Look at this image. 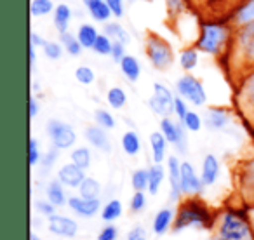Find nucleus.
<instances>
[{"label":"nucleus","mask_w":254,"mask_h":240,"mask_svg":"<svg viewBox=\"0 0 254 240\" xmlns=\"http://www.w3.org/2000/svg\"><path fill=\"white\" fill-rule=\"evenodd\" d=\"M235 39V26L228 19H202L200 32L193 46L200 54L212 58L228 56Z\"/></svg>","instance_id":"1"},{"label":"nucleus","mask_w":254,"mask_h":240,"mask_svg":"<svg viewBox=\"0 0 254 240\" xmlns=\"http://www.w3.org/2000/svg\"><path fill=\"white\" fill-rule=\"evenodd\" d=\"M214 223V216H212L211 209L198 200L197 197H188L183 200L178 207L176 218H174L173 232L180 233L188 226H197V228H211Z\"/></svg>","instance_id":"2"},{"label":"nucleus","mask_w":254,"mask_h":240,"mask_svg":"<svg viewBox=\"0 0 254 240\" xmlns=\"http://www.w3.org/2000/svg\"><path fill=\"white\" fill-rule=\"evenodd\" d=\"M228 56L239 68V75L254 66V21L235 28V39Z\"/></svg>","instance_id":"3"},{"label":"nucleus","mask_w":254,"mask_h":240,"mask_svg":"<svg viewBox=\"0 0 254 240\" xmlns=\"http://www.w3.org/2000/svg\"><path fill=\"white\" fill-rule=\"evenodd\" d=\"M212 240H253L251 223L242 212L226 211L218 218Z\"/></svg>","instance_id":"4"},{"label":"nucleus","mask_w":254,"mask_h":240,"mask_svg":"<svg viewBox=\"0 0 254 240\" xmlns=\"http://www.w3.org/2000/svg\"><path fill=\"white\" fill-rule=\"evenodd\" d=\"M145 56L148 63L159 71L171 68L174 60H176L174 49L169 44V40L153 32H148L145 37Z\"/></svg>","instance_id":"5"},{"label":"nucleus","mask_w":254,"mask_h":240,"mask_svg":"<svg viewBox=\"0 0 254 240\" xmlns=\"http://www.w3.org/2000/svg\"><path fill=\"white\" fill-rule=\"evenodd\" d=\"M237 105L254 127V66L237 77Z\"/></svg>","instance_id":"6"},{"label":"nucleus","mask_w":254,"mask_h":240,"mask_svg":"<svg viewBox=\"0 0 254 240\" xmlns=\"http://www.w3.org/2000/svg\"><path fill=\"white\" fill-rule=\"evenodd\" d=\"M176 92L193 106H204L207 103V92L204 84L188 71L176 80Z\"/></svg>","instance_id":"7"},{"label":"nucleus","mask_w":254,"mask_h":240,"mask_svg":"<svg viewBox=\"0 0 254 240\" xmlns=\"http://www.w3.org/2000/svg\"><path fill=\"white\" fill-rule=\"evenodd\" d=\"M240 2L242 0H188V4H193L205 19H228Z\"/></svg>","instance_id":"8"},{"label":"nucleus","mask_w":254,"mask_h":240,"mask_svg":"<svg viewBox=\"0 0 254 240\" xmlns=\"http://www.w3.org/2000/svg\"><path fill=\"white\" fill-rule=\"evenodd\" d=\"M46 132L49 136L53 146H56L58 150H70L77 143V132H75V129L60 119L47 120Z\"/></svg>","instance_id":"9"},{"label":"nucleus","mask_w":254,"mask_h":240,"mask_svg":"<svg viewBox=\"0 0 254 240\" xmlns=\"http://www.w3.org/2000/svg\"><path fill=\"white\" fill-rule=\"evenodd\" d=\"M160 132L166 136L169 145L176 148L178 153L185 155L188 152V139H187V127L181 120H173L171 117L160 119Z\"/></svg>","instance_id":"10"},{"label":"nucleus","mask_w":254,"mask_h":240,"mask_svg":"<svg viewBox=\"0 0 254 240\" xmlns=\"http://www.w3.org/2000/svg\"><path fill=\"white\" fill-rule=\"evenodd\" d=\"M237 186L242 200L254 207V157L242 160L237 167Z\"/></svg>","instance_id":"11"},{"label":"nucleus","mask_w":254,"mask_h":240,"mask_svg":"<svg viewBox=\"0 0 254 240\" xmlns=\"http://www.w3.org/2000/svg\"><path fill=\"white\" fill-rule=\"evenodd\" d=\"M174 98L169 87L162 82L153 84V94L148 99V106L155 115L159 117H171L174 113Z\"/></svg>","instance_id":"12"},{"label":"nucleus","mask_w":254,"mask_h":240,"mask_svg":"<svg viewBox=\"0 0 254 240\" xmlns=\"http://www.w3.org/2000/svg\"><path fill=\"white\" fill-rule=\"evenodd\" d=\"M204 183H202L200 174H197L195 167L188 160L181 162V190L185 197H198L204 191Z\"/></svg>","instance_id":"13"},{"label":"nucleus","mask_w":254,"mask_h":240,"mask_svg":"<svg viewBox=\"0 0 254 240\" xmlns=\"http://www.w3.org/2000/svg\"><path fill=\"white\" fill-rule=\"evenodd\" d=\"M167 180H169V198L171 202H180L183 197L181 190V160L171 155L167 159Z\"/></svg>","instance_id":"14"},{"label":"nucleus","mask_w":254,"mask_h":240,"mask_svg":"<svg viewBox=\"0 0 254 240\" xmlns=\"http://www.w3.org/2000/svg\"><path fill=\"white\" fill-rule=\"evenodd\" d=\"M68 207L75 212V214L82 216V218H92L101 211V200L99 198H84L80 195L75 197H68Z\"/></svg>","instance_id":"15"},{"label":"nucleus","mask_w":254,"mask_h":240,"mask_svg":"<svg viewBox=\"0 0 254 240\" xmlns=\"http://www.w3.org/2000/svg\"><path fill=\"white\" fill-rule=\"evenodd\" d=\"M232 112L228 108H221V106H212L205 112L204 124L211 131H225L230 124H232Z\"/></svg>","instance_id":"16"},{"label":"nucleus","mask_w":254,"mask_h":240,"mask_svg":"<svg viewBox=\"0 0 254 240\" xmlns=\"http://www.w3.org/2000/svg\"><path fill=\"white\" fill-rule=\"evenodd\" d=\"M47 219H49L51 233H56V235L64 237V239H73L78 233V225L75 219L66 218V216H60V214H53Z\"/></svg>","instance_id":"17"},{"label":"nucleus","mask_w":254,"mask_h":240,"mask_svg":"<svg viewBox=\"0 0 254 240\" xmlns=\"http://www.w3.org/2000/svg\"><path fill=\"white\" fill-rule=\"evenodd\" d=\"M56 178L66 188H75V190H77V188L82 184V181H84L87 176H85V169L75 166L73 162H68V164H64V166H61L60 169H58V176Z\"/></svg>","instance_id":"18"},{"label":"nucleus","mask_w":254,"mask_h":240,"mask_svg":"<svg viewBox=\"0 0 254 240\" xmlns=\"http://www.w3.org/2000/svg\"><path fill=\"white\" fill-rule=\"evenodd\" d=\"M85 139L89 141V145L94 146L96 150H101V152H110L112 150V143H110L108 132H106L105 127L101 125H89L85 129Z\"/></svg>","instance_id":"19"},{"label":"nucleus","mask_w":254,"mask_h":240,"mask_svg":"<svg viewBox=\"0 0 254 240\" xmlns=\"http://www.w3.org/2000/svg\"><path fill=\"white\" fill-rule=\"evenodd\" d=\"M228 21L232 23L235 28L254 21V0H242V2L233 9L232 14L228 16Z\"/></svg>","instance_id":"20"},{"label":"nucleus","mask_w":254,"mask_h":240,"mask_svg":"<svg viewBox=\"0 0 254 240\" xmlns=\"http://www.w3.org/2000/svg\"><path fill=\"white\" fill-rule=\"evenodd\" d=\"M219 160L214 153H207L202 160V169H200V178H202V183L204 186H212V184L218 181L219 178Z\"/></svg>","instance_id":"21"},{"label":"nucleus","mask_w":254,"mask_h":240,"mask_svg":"<svg viewBox=\"0 0 254 240\" xmlns=\"http://www.w3.org/2000/svg\"><path fill=\"white\" fill-rule=\"evenodd\" d=\"M82 4L84 7L87 9L89 16L92 18L94 23H108L112 19V11H110L108 4H106V0H82Z\"/></svg>","instance_id":"22"},{"label":"nucleus","mask_w":254,"mask_h":240,"mask_svg":"<svg viewBox=\"0 0 254 240\" xmlns=\"http://www.w3.org/2000/svg\"><path fill=\"white\" fill-rule=\"evenodd\" d=\"M71 19H73V9L68 4H64V2L58 4L53 12V25H54V28L58 30L60 35L70 30Z\"/></svg>","instance_id":"23"},{"label":"nucleus","mask_w":254,"mask_h":240,"mask_svg":"<svg viewBox=\"0 0 254 240\" xmlns=\"http://www.w3.org/2000/svg\"><path fill=\"white\" fill-rule=\"evenodd\" d=\"M64 184L61 183L60 180H51L46 186V197L49 202H53L56 207H63V205H68V197L66 191H64Z\"/></svg>","instance_id":"24"},{"label":"nucleus","mask_w":254,"mask_h":240,"mask_svg":"<svg viewBox=\"0 0 254 240\" xmlns=\"http://www.w3.org/2000/svg\"><path fill=\"white\" fill-rule=\"evenodd\" d=\"M167 145H169V141L160 131H155L150 134V148H152V159L155 164H162L166 160Z\"/></svg>","instance_id":"25"},{"label":"nucleus","mask_w":254,"mask_h":240,"mask_svg":"<svg viewBox=\"0 0 254 240\" xmlns=\"http://www.w3.org/2000/svg\"><path fill=\"white\" fill-rule=\"evenodd\" d=\"M120 71L129 82H138L141 77V63L138 61V58L132 56V54H126L122 58V61L119 63Z\"/></svg>","instance_id":"26"},{"label":"nucleus","mask_w":254,"mask_h":240,"mask_svg":"<svg viewBox=\"0 0 254 240\" xmlns=\"http://www.w3.org/2000/svg\"><path fill=\"white\" fill-rule=\"evenodd\" d=\"M174 218H176V214H174V211L171 207L160 209L155 214V218H153V233H155V235H164V233H167V230L173 228Z\"/></svg>","instance_id":"27"},{"label":"nucleus","mask_w":254,"mask_h":240,"mask_svg":"<svg viewBox=\"0 0 254 240\" xmlns=\"http://www.w3.org/2000/svg\"><path fill=\"white\" fill-rule=\"evenodd\" d=\"M178 61H180V66L183 68L185 71H193L195 68L200 63V51L195 46H187L180 51V56H178Z\"/></svg>","instance_id":"28"},{"label":"nucleus","mask_w":254,"mask_h":240,"mask_svg":"<svg viewBox=\"0 0 254 240\" xmlns=\"http://www.w3.org/2000/svg\"><path fill=\"white\" fill-rule=\"evenodd\" d=\"M75 35H77L78 42L82 44L84 49H92V46H94L99 37V32L92 23H80L77 32H75Z\"/></svg>","instance_id":"29"},{"label":"nucleus","mask_w":254,"mask_h":240,"mask_svg":"<svg viewBox=\"0 0 254 240\" xmlns=\"http://www.w3.org/2000/svg\"><path fill=\"white\" fill-rule=\"evenodd\" d=\"M101 30H103V33L108 35L112 40H119V42L126 44V46L131 44V33H129V30H126V26L120 25L119 21H112V19H110L108 23L103 25Z\"/></svg>","instance_id":"30"},{"label":"nucleus","mask_w":254,"mask_h":240,"mask_svg":"<svg viewBox=\"0 0 254 240\" xmlns=\"http://www.w3.org/2000/svg\"><path fill=\"white\" fill-rule=\"evenodd\" d=\"M150 173V183H148V193L150 195H157L162 186L164 180H166V167L162 164H155L148 169Z\"/></svg>","instance_id":"31"},{"label":"nucleus","mask_w":254,"mask_h":240,"mask_svg":"<svg viewBox=\"0 0 254 240\" xmlns=\"http://www.w3.org/2000/svg\"><path fill=\"white\" fill-rule=\"evenodd\" d=\"M120 145H122V150L126 152V155H129V157H134L141 152V139H139V136L136 134L134 131L124 132Z\"/></svg>","instance_id":"32"},{"label":"nucleus","mask_w":254,"mask_h":240,"mask_svg":"<svg viewBox=\"0 0 254 240\" xmlns=\"http://www.w3.org/2000/svg\"><path fill=\"white\" fill-rule=\"evenodd\" d=\"M60 42L63 44L64 53L70 54V56H80V53L84 51L82 44L78 42L77 35H75V33H71L70 30H68V32H64V33H61V35H60Z\"/></svg>","instance_id":"33"},{"label":"nucleus","mask_w":254,"mask_h":240,"mask_svg":"<svg viewBox=\"0 0 254 240\" xmlns=\"http://www.w3.org/2000/svg\"><path fill=\"white\" fill-rule=\"evenodd\" d=\"M70 159L75 166H78V167H82V169L87 171L89 167H91V162H92V153L87 146H77V148L71 150Z\"/></svg>","instance_id":"34"},{"label":"nucleus","mask_w":254,"mask_h":240,"mask_svg":"<svg viewBox=\"0 0 254 240\" xmlns=\"http://www.w3.org/2000/svg\"><path fill=\"white\" fill-rule=\"evenodd\" d=\"M56 5L53 0H32L30 2V14L32 18H44L54 12Z\"/></svg>","instance_id":"35"},{"label":"nucleus","mask_w":254,"mask_h":240,"mask_svg":"<svg viewBox=\"0 0 254 240\" xmlns=\"http://www.w3.org/2000/svg\"><path fill=\"white\" fill-rule=\"evenodd\" d=\"M77 190L78 195L84 198H99V195H101V184L94 178H85Z\"/></svg>","instance_id":"36"},{"label":"nucleus","mask_w":254,"mask_h":240,"mask_svg":"<svg viewBox=\"0 0 254 240\" xmlns=\"http://www.w3.org/2000/svg\"><path fill=\"white\" fill-rule=\"evenodd\" d=\"M122 216V202L113 198V200L106 202L101 209V218L106 223H113L115 219H119Z\"/></svg>","instance_id":"37"},{"label":"nucleus","mask_w":254,"mask_h":240,"mask_svg":"<svg viewBox=\"0 0 254 240\" xmlns=\"http://www.w3.org/2000/svg\"><path fill=\"white\" fill-rule=\"evenodd\" d=\"M106 101L113 110H122L127 105V94L122 87H112L106 92Z\"/></svg>","instance_id":"38"},{"label":"nucleus","mask_w":254,"mask_h":240,"mask_svg":"<svg viewBox=\"0 0 254 240\" xmlns=\"http://www.w3.org/2000/svg\"><path fill=\"white\" fill-rule=\"evenodd\" d=\"M164 5H166L167 16L171 21H174L188 11V0H164Z\"/></svg>","instance_id":"39"},{"label":"nucleus","mask_w":254,"mask_h":240,"mask_svg":"<svg viewBox=\"0 0 254 240\" xmlns=\"http://www.w3.org/2000/svg\"><path fill=\"white\" fill-rule=\"evenodd\" d=\"M150 173L148 169H136L131 176V184L134 191H148Z\"/></svg>","instance_id":"40"},{"label":"nucleus","mask_w":254,"mask_h":240,"mask_svg":"<svg viewBox=\"0 0 254 240\" xmlns=\"http://www.w3.org/2000/svg\"><path fill=\"white\" fill-rule=\"evenodd\" d=\"M42 53L49 61H60L64 54V47L60 40H47V44L44 46Z\"/></svg>","instance_id":"41"},{"label":"nucleus","mask_w":254,"mask_h":240,"mask_svg":"<svg viewBox=\"0 0 254 240\" xmlns=\"http://www.w3.org/2000/svg\"><path fill=\"white\" fill-rule=\"evenodd\" d=\"M112 47H113V40L110 39L108 35H105V33L101 32L91 51H94L98 56H110V53H112Z\"/></svg>","instance_id":"42"},{"label":"nucleus","mask_w":254,"mask_h":240,"mask_svg":"<svg viewBox=\"0 0 254 240\" xmlns=\"http://www.w3.org/2000/svg\"><path fill=\"white\" fill-rule=\"evenodd\" d=\"M75 80L82 85L94 84V80H96L94 70H92L91 66H87V64H80V66H77V70H75Z\"/></svg>","instance_id":"43"},{"label":"nucleus","mask_w":254,"mask_h":240,"mask_svg":"<svg viewBox=\"0 0 254 240\" xmlns=\"http://www.w3.org/2000/svg\"><path fill=\"white\" fill-rule=\"evenodd\" d=\"M94 120H96V124L101 125V127H105V129H115V125H117L115 117H113L108 110H103V108H99L94 112Z\"/></svg>","instance_id":"44"},{"label":"nucleus","mask_w":254,"mask_h":240,"mask_svg":"<svg viewBox=\"0 0 254 240\" xmlns=\"http://www.w3.org/2000/svg\"><path fill=\"white\" fill-rule=\"evenodd\" d=\"M183 125L187 127V131L198 132L202 127H204V119H202L197 112H188L187 117L183 119Z\"/></svg>","instance_id":"45"},{"label":"nucleus","mask_w":254,"mask_h":240,"mask_svg":"<svg viewBox=\"0 0 254 240\" xmlns=\"http://www.w3.org/2000/svg\"><path fill=\"white\" fill-rule=\"evenodd\" d=\"M40 159H42V153H40V148H39V141H37V138H30L28 141V162L32 167H35L37 164L40 162Z\"/></svg>","instance_id":"46"},{"label":"nucleus","mask_w":254,"mask_h":240,"mask_svg":"<svg viewBox=\"0 0 254 240\" xmlns=\"http://www.w3.org/2000/svg\"><path fill=\"white\" fill-rule=\"evenodd\" d=\"M60 152L61 150H58L56 146H51L49 150H47L46 153L42 155V159H40V162H42V167L44 169H51V167L56 164L58 157H60Z\"/></svg>","instance_id":"47"},{"label":"nucleus","mask_w":254,"mask_h":240,"mask_svg":"<svg viewBox=\"0 0 254 240\" xmlns=\"http://www.w3.org/2000/svg\"><path fill=\"white\" fill-rule=\"evenodd\" d=\"M188 112H190L188 110V101L185 98H181V96H176L174 98V115H176V119L183 122V119L187 117Z\"/></svg>","instance_id":"48"},{"label":"nucleus","mask_w":254,"mask_h":240,"mask_svg":"<svg viewBox=\"0 0 254 240\" xmlns=\"http://www.w3.org/2000/svg\"><path fill=\"white\" fill-rule=\"evenodd\" d=\"M146 207V195L145 191H134L131 198V211L132 212H141Z\"/></svg>","instance_id":"49"},{"label":"nucleus","mask_w":254,"mask_h":240,"mask_svg":"<svg viewBox=\"0 0 254 240\" xmlns=\"http://www.w3.org/2000/svg\"><path fill=\"white\" fill-rule=\"evenodd\" d=\"M126 44H122V42H119V40H113V47H112V53H110V58H112V61L113 63H117L119 64L120 61H122V58L127 54V51H126Z\"/></svg>","instance_id":"50"},{"label":"nucleus","mask_w":254,"mask_h":240,"mask_svg":"<svg viewBox=\"0 0 254 240\" xmlns=\"http://www.w3.org/2000/svg\"><path fill=\"white\" fill-rule=\"evenodd\" d=\"M106 4H108L110 11H112L113 18L120 19L126 12V2L124 0H106Z\"/></svg>","instance_id":"51"},{"label":"nucleus","mask_w":254,"mask_h":240,"mask_svg":"<svg viewBox=\"0 0 254 240\" xmlns=\"http://www.w3.org/2000/svg\"><path fill=\"white\" fill-rule=\"evenodd\" d=\"M35 209L40 212L42 216H53V214H56V205L53 204V202H49V200H37L35 202Z\"/></svg>","instance_id":"52"},{"label":"nucleus","mask_w":254,"mask_h":240,"mask_svg":"<svg viewBox=\"0 0 254 240\" xmlns=\"http://www.w3.org/2000/svg\"><path fill=\"white\" fill-rule=\"evenodd\" d=\"M117 237H119V230H117V226L108 225L99 232L98 240H117Z\"/></svg>","instance_id":"53"},{"label":"nucleus","mask_w":254,"mask_h":240,"mask_svg":"<svg viewBox=\"0 0 254 240\" xmlns=\"http://www.w3.org/2000/svg\"><path fill=\"white\" fill-rule=\"evenodd\" d=\"M30 46H33V47H37V49H44V46L47 44V40L44 39L40 33H37V32H32L30 33Z\"/></svg>","instance_id":"54"},{"label":"nucleus","mask_w":254,"mask_h":240,"mask_svg":"<svg viewBox=\"0 0 254 240\" xmlns=\"http://www.w3.org/2000/svg\"><path fill=\"white\" fill-rule=\"evenodd\" d=\"M141 239H146V232L143 226H134L131 232L127 233V240H141Z\"/></svg>","instance_id":"55"},{"label":"nucleus","mask_w":254,"mask_h":240,"mask_svg":"<svg viewBox=\"0 0 254 240\" xmlns=\"http://www.w3.org/2000/svg\"><path fill=\"white\" fill-rule=\"evenodd\" d=\"M39 112H40V105H39V101H37V98L35 96H30V99H28V113H30V119H35L37 115H39Z\"/></svg>","instance_id":"56"},{"label":"nucleus","mask_w":254,"mask_h":240,"mask_svg":"<svg viewBox=\"0 0 254 240\" xmlns=\"http://www.w3.org/2000/svg\"><path fill=\"white\" fill-rule=\"evenodd\" d=\"M28 61H30V70H33V66H35L37 63V47L33 46H28Z\"/></svg>","instance_id":"57"},{"label":"nucleus","mask_w":254,"mask_h":240,"mask_svg":"<svg viewBox=\"0 0 254 240\" xmlns=\"http://www.w3.org/2000/svg\"><path fill=\"white\" fill-rule=\"evenodd\" d=\"M40 91V87H39V82H37V80H33L32 82V92H33V94H35V92H39Z\"/></svg>","instance_id":"58"},{"label":"nucleus","mask_w":254,"mask_h":240,"mask_svg":"<svg viewBox=\"0 0 254 240\" xmlns=\"http://www.w3.org/2000/svg\"><path fill=\"white\" fill-rule=\"evenodd\" d=\"M30 240H42V239H40V237L39 235H35V233H30Z\"/></svg>","instance_id":"59"},{"label":"nucleus","mask_w":254,"mask_h":240,"mask_svg":"<svg viewBox=\"0 0 254 240\" xmlns=\"http://www.w3.org/2000/svg\"><path fill=\"white\" fill-rule=\"evenodd\" d=\"M251 212H253V214H254V207H251Z\"/></svg>","instance_id":"60"},{"label":"nucleus","mask_w":254,"mask_h":240,"mask_svg":"<svg viewBox=\"0 0 254 240\" xmlns=\"http://www.w3.org/2000/svg\"><path fill=\"white\" fill-rule=\"evenodd\" d=\"M141 240H146V239H141Z\"/></svg>","instance_id":"61"}]
</instances>
